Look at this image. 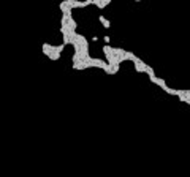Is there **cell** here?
Masks as SVG:
<instances>
[{
	"label": "cell",
	"mask_w": 190,
	"mask_h": 177,
	"mask_svg": "<svg viewBox=\"0 0 190 177\" xmlns=\"http://www.w3.org/2000/svg\"><path fill=\"white\" fill-rule=\"evenodd\" d=\"M151 79V82H154L155 85H159V87L162 89V90H163L165 87H166V82H165V79H162V78H159V76H152V78H149Z\"/></svg>",
	"instance_id": "6da1fadb"
},
{
	"label": "cell",
	"mask_w": 190,
	"mask_h": 177,
	"mask_svg": "<svg viewBox=\"0 0 190 177\" xmlns=\"http://www.w3.org/2000/svg\"><path fill=\"white\" fill-rule=\"evenodd\" d=\"M111 3V0H92V5L100 8V10H103V8H106Z\"/></svg>",
	"instance_id": "7a4b0ae2"
},
{
	"label": "cell",
	"mask_w": 190,
	"mask_h": 177,
	"mask_svg": "<svg viewBox=\"0 0 190 177\" xmlns=\"http://www.w3.org/2000/svg\"><path fill=\"white\" fill-rule=\"evenodd\" d=\"M98 21L101 22V24H103V27H105V29H109V27H111V22H109L108 19H106L105 16H98Z\"/></svg>",
	"instance_id": "3957f363"
},
{
	"label": "cell",
	"mask_w": 190,
	"mask_h": 177,
	"mask_svg": "<svg viewBox=\"0 0 190 177\" xmlns=\"http://www.w3.org/2000/svg\"><path fill=\"white\" fill-rule=\"evenodd\" d=\"M103 40H105V41H106V44H109V40H111V38H109V37H105Z\"/></svg>",
	"instance_id": "277c9868"
}]
</instances>
